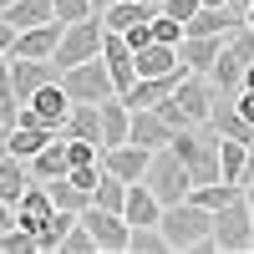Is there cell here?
I'll return each instance as SVG.
<instances>
[{"instance_id": "6da1fadb", "label": "cell", "mask_w": 254, "mask_h": 254, "mask_svg": "<svg viewBox=\"0 0 254 254\" xmlns=\"http://www.w3.org/2000/svg\"><path fill=\"white\" fill-rule=\"evenodd\" d=\"M208 219H214V214L198 208V203H188V198L163 203L158 234H163L168 254H214V244H208Z\"/></svg>"}, {"instance_id": "7a4b0ae2", "label": "cell", "mask_w": 254, "mask_h": 254, "mask_svg": "<svg viewBox=\"0 0 254 254\" xmlns=\"http://www.w3.org/2000/svg\"><path fill=\"white\" fill-rule=\"evenodd\" d=\"M168 153H173V158L188 168V188H193V183H214V178H219V132H208L203 122L178 127V132L168 137Z\"/></svg>"}, {"instance_id": "3957f363", "label": "cell", "mask_w": 254, "mask_h": 254, "mask_svg": "<svg viewBox=\"0 0 254 254\" xmlns=\"http://www.w3.org/2000/svg\"><path fill=\"white\" fill-rule=\"evenodd\" d=\"M208 244H214V254H249L254 249V203H249V193L224 203L208 219Z\"/></svg>"}, {"instance_id": "277c9868", "label": "cell", "mask_w": 254, "mask_h": 254, "mask_svg": "<svg viewBox=\"0 0 254 254\" xmlns=\"http://www.w3.org/2000/svg\"><path fill=\"white\" fill-rule=\"evenodd\" d=\"M56 87L66 92V102H102V97H112V76H107V66H102V56H87V61L61 66Z\"/></svg>"}, {"instance_id": "5b68a950", "label": "cell", "mask_w": 254, "mask_h": 254, "mask_svg": "<svg viewBox=\"0 0 254 254\" xmlns=\"http://www.w3.org/2000/svg\"><path fill=\"white\" fill-rule=\"evenodd\" d=\"M137 183H147V193H153L158 203H178L188 193V168L168 153V147H153V158H147V168H142Z\"/></svg>"}, {"instance_id": "8992f818", "label": "cell", "mask_w": 254, "mask_h": 254, "mask_svg": "<svg viewBox=\"0 0 254 254\" xmlns=\"http://www.w3.org/2000/svg\"><path fill=\"white\" fill-rule=\"evenodd\" d=\"M97 46H102V20L97 15H81V20H66V26H61L51 61H56V66H71V61L97 56Z\"/></svg>"}, {"instance_id": "52a82bcc", "label": "cell", "mask_w": 254, "mask_h": 254, "mask_svg": "<svg viewBox=\"0 0 254 254\" xmlns=\"http://www.w3.org/2000/svg\"><path fill=\"white\" fill-rule=\"evenodd\" d=\"M5 71H10V92H15V102H26L31 92H41L46 81L61 76V66H56L51 56H10V51H5Z\"/></svg>"}, {"instance_id": "ba28073f", "label": "cell", "mask_w": 254, "mask_h": 254, "mask_svg": "<svg viewBox=\"0 0 254 254\" xmlns=\"http://www.w3.org/2000/svg\"><path fill=\"white\" fill-rule=\"evenodd\" d=\"M76 219H81V229L92 234L97 254H122V249H127V224H122V214H112V208H97V203H87Z\"/></svg>"}, {"instance_id": "9c48e42d", "label": "cell", "mask_w": 254, "mask_h": 254, "mask_svg": "<svg viewBox=\"0 0 254 254\" xmlns=\"http://www.w3.org/2000/svg\"><path fill=\"white\" fill-rule=\"evenodd\" d=\"M208 132L219 137H239V142H254V122L234 107V92H214V102H208V117H203Z\"/></svg>"}, {"instance_id": "30bf717a", "label": "cell", "mask_w": 254, "mask_h": 254, "mask_svg": "<svg viewBox=\"0 0 254 254\" xmlns=\"http://www.w3.org/2000/svg\"><path fill=\"white\" fill-rule=\"evenodd\" d=\"M249 66L254 61H244L239 51H229V46H219V56L208 61V87L214 92H239V87H249Z\"/></svg>"}, {"instance_id": "8fae6325", "label": "cell", "mask_w": 254, "mask_h": 254, "mask_svg": "<svg viewBox=\"0 0 254 254\" xmlns=\"http://www.w3.org/2000/svg\"><path fill=\"white\" fill-rule=\"evenodd\" d=\"M147 147H137V142H112V147H102L97 153V163L107 168V173H117L122 183H137L142 178V168H147Z\"/></svg>"}, {"instance_id": "7c38bea8", "label": "cell", "mask_w": 254, "mask_h": 254, "mask_svg": "<svg viewBox=\"0 0 254 254\" xmlns=\"http://www.w3.org/2000/svg\"><path fill=\"white\" fill-rule=\"evenodd\" d=\"M168 137H173V127H168L153 107H132L127 112V142H137V147H168Z\"/></svg>"}, {"instance_id": "4fadbf2b", "label": "cell", "mask_w": 254, "mask_h": 254, "mask_svg": "<svg viewBox=\"0 0 254 254\" xmlns=\"http://www.w3.org/2000/svg\"><path fill=\"white\" fill-rule=\"evenodd\" d=\"M234 26H244V20L229 10V5H198L193 15L183 20V36H229Z\"/></svg>"}, {"instance_id": "5bb4252c", "label": "cell", "mask_w": 254, "mask_h": 254, "mask_svg": "<svg viewBox=\"0 0 254 254\" xmlns=\"http://www.w3.org/2000/svg\"><path fill=\"white\" fill-rule=\"evenodd\" d=\"M219 46H224V36H178L173 51H178V66H183V71H198V76H203L208 61L219 56Z\"/></svg>"}, {"instance_id": "9a60e30c", "label": "cell", "mask_w": 254, "mask_h": 254, "mask_svg": "<svg viewBox=\"0 0 254 254\" xmlns=\"http://www.w3.org/2000/svg\"><path fill=\"white\" fill-rule=\"evenodd\" d=\"M56 36H61V20H41V26H26V31H15L10 56H51V51H56Z\"/></svg>"}, {"instance_id": "2e32d148", "label": "cell", "mask_w": 254, "mask_h": 254, "mask_svg": "<svg viewBox=\"0 0 254 254\" xmlns=\"http://www.w3.org/2000/svg\"><path fill=\"white\" fill-rule=\"evenodd\" d=\"M122 224L132 229V224H158V214H163V203L147 193V183H127V193H122Z\"/></svg>"}, {"instance_id": "e0dca14e", "label": "cell", "mask_w": 254, "mask_h": 254, "mask_svg": "<svg viewBox=\"0 0 254 254\" xmlns=\"http://www.w3.org/2000/svg\"><path fill=\"white\" fill-rule=\"evenodd\" d=\"M97 132H102V147L127 142V102H122L117 92L97 102Z\"/></svg>"}, {"instance_id": "ac0fdd59", "label": "cell", "mask_w": 254, "mask_h": 254, "mask_svg": "<svg viewBox=\"0 0 254 254\" xmlns=\"http://www.w3.org/2000/svg\"><path fill=\"white\" fill-rule=\"evenodd\" d=\"M244 193H249L244 183H224V178H214V183H193L183 198H188V203H198V208H208V214H219L224 203H234V198H244Z\"/></svg>"}, {"instance_id": "d6986e66", "label": "cell", "mask_w": 254, "mask_h": 254, "mask_svg": "<svg viewBox=\"0 0 254 254\" xmlns=\"http://www.w3.org/2000/svg\"><path fill=\"white\" fill-rule=\"evenodd\" d=\"M219 178L249 188V142H239V137H219Z\"/></svg>"}, {"instance_id": "ffe728a7", "label": "cell", "mask_w": 254, "mask_h": 254, "mask_svg": "<svg viewBox=\"0 0 254 254\" xmlns=\"http://www.w3.org/2000/svg\"><path fill=\"white\" fill-rule=\"evenodd\" d=\"M153 0H117V5H107V10H97V20H102V31H127V26H137V20H153Z\"/></svg>"}, {"instance_id": "44dd1931", "label": "cell", "mask_w": 254, "mask_h": 254, "mask_svg": "<svg viewBox=\"0 0 254 254\" xmlns=\"http://www.w3.org/2000/svg\"><path fill=\"white\" fill-rule=\"evenodd\" d=\"M51 137H56L51 127H36V122L26 127V122H15L10 132H5V153H10V158H20V163H26V158H31V153H41V147H46Z\"/></svg>"}, {"instance_id": "7402d4cb", "label": "cell", "mask_w": 254, "mask_h": 254, "mask_svg": "<svg viewBox=\"0 0 254 254\" xmlns=\"http://www.w3.org/2000/svg\"><path fill=\"white\" fill-rule=\"evenodd\" d=\"M132 71L137 76H163V71H178V51L163 46V41H147L142 51H132Z\"/></svg>"}, {"instance_id": "603a6c76", "label": "cell", "mask_w": 254, "mask_h": 254, "mask_svg": "<svg viewBox=\"0 0 254 254\" xmlns=\"http://www.w3.org/2000/svg\"><path fill=\"white\" fill-rule=\"evenodd\" d=\"M0 20L10 31H26V26H41V20H56V15H51V0H10L0 10Z\"/></svg>"}, {"instance_id": "cb8c5ba5", "label": "cell", "mask_w": 254, "mask_h": 254, "mask_svg": "<svg viewBox=\"0 0 254 254\" xmlns=\"http://www.w3.org/2000/svg\"><path fill=\"white\" fill-rule=\"evenodd\" d=\"M26 168H31V178H61V173L71 168V163H66V147H61V137H51L41 153H31Z\"/></svg>"}, {"instance_id": "d4e9b609", "label": "cell", "mask_w": 254, "mask_h": 254, "mask_svg": "<svg viewBox=\"0 0 254 254\" xmlns=\"http://www.w3.org/2000/svg\"><path fill=\"white\" fill-rule=\"evenodd\" d=\"M26 183H31V168L20 163V158H10L5 147H0V198H5V203H15Z\"/></svg>"}, {"instance_id": "484cf974", "label": "cell", "mask_w": 254, "mask_h": 254, "mask_svg": "<svg viewBox=\"0 0 254 254\" xmlns=\"http://www.w3.org/2000/svg\"><path fill=\"white\" fill-rule=\"evenodd\" d=\"M41 188H46V198L56 208H66V214H81V208H87V193H81L66 173H61V178H41Z\"/></svg>"}, {"instance_id": "4316f807", "label": "cell", "mask_w": 254, "mask_h": 254, "mask_svg": "<svg viewBox=\"0 0 254 254\" xmlns=\"http://www.w3.org/2000/svg\"><path fill=\"white\" fill-rule=\"evenodd\" d=\"M122 193H127V183H122L117 173H107V168L97 163V183H92V203H97V208H112V214H117V208H122Z\"/></svg>"}, {"instance_id": "83f0119b", "label": "cell", "mask_w": 254, "mask_h": 254, "mask_svg": "<svg viewBox=\"0 0 254 254\" xmlns=\"http://www.w3.org/2000/svg\"><path fill=\"white\" fill-rule=\"evenodd\" d=\"M122 254H168L158 224H132V229H127V249Z\"/></svg>"}, {"instance_id": "f1b7e54d", "label": "cell", "mask_w": 254, "mask_h": 254, "mask_svg": "<svg viewBox=\"0 0 254 254\" xmlns=\"http://www.w3.org/2000/svg\"><path fill=\"white\" fill-rule=\"evenodd\" d=\"M56 254H97V244H92L87 229H81V219H71V224H66V234H61Z\"/></svg>"}, {"instance_id": "f546056e", "label": "cell", "mask_w": 254, "mask_h": 254, "mask_svg": "<svg viewBox=\"0 0 254 254\" xmlns=\"http://www.w3.org/2000/svg\"><path fill=\"white\" fill-rule=\"evenodd\" d=\"M147 31H153V41H163V46H178V36H183V20L163 15V10H153V20H147Z\"/></svg>"}, {"instance_id": "4dcf8cb0", "label": "cell", "mask_w": 254, "mask_h": 254, "mask_svg": "<svg viewBox=\"0 0 254 254\" xmlns=\"http://www.w3.org/2000/svg\"><path fill=\"white\" fill-rule=\"evenodd\" d=\"M0 254H36L31 249V229H20V224L0 229Z\"/></svg>"}, {"instance_id": "1f68e13d", "label": "cell", "mask_w": 254, "mask_h": 254, "mask_svg": "<svg viewBox=\"0 0 254 254\" xmlns=\"http://www.w3.org/2000/svg\"><path fill=\"white\" fill-rule=\"evenodd\" d=\"M61 147H66V163H71V168H76V163H97V153H102V147L87 142V137H61Z\"/></svg>"}, {"instance_id": "d6a6232c", "label": "cell", "mask_w": 254, "mask_h": 254, "mask_svg": "<svg viewBox=\"0 0 254 254\" xmlns=\"http://www.w3.org/2000/svg\"><path fill=\"white\" fill-rule=\"evenodd\" d=\"M15 107H20V102H15V92H10V71H5V56H0V122H15Z\"/></svg>"}, {"instance_id": "836d02e7", "label": "cell", "mask_w": 254, "mask_h": 254, "mask_svg": "<svg viewBox=\"0 0 254 254\" xmlns=\"http://www.w3.org/2000/svg\"><path fill=\"white\" fill-rule=\"evenodd\" d=\"M51 15L66 26V20H81V15H92V0H51Z\"/></svg>"}, {"instance_id": "e575fe53", "label": "cell", "mask_w": 254, "mask_h": 254, "mask_svg": "<svg viewBox=\"0 0 254 254\" xmlns=\"http://www.w3.org/2000/svg\"><path fill=\"white\" fill-rule=\"evenodd\" d=\"M10 41H15V31L5 26V20H0V56H5V51H10Z\"/></svg>"}, {"instance_id": "d590c367", "label": "cell", "mask_w": 254, "mask_h": 254, "mask_svg": "<svg viewBox=\"0 0 254 254\" xmlns=\"http://www.w3.org/2000/svg\"><path fill=\"white\" fill-rule=\"evenodd\" d=\"M10 224H15V208H10L5 198H0V229H10Z\"/></svg>"}, {"instance_id": "8d00e7d4", "label": "cell", "mask_w": 254, "mask_h": 254, "mask_svg": "<svg viewBox=\"0 0 254 254\" xmlns=\"http://www.w3.org/2000/svg\"><path fill=\"white\" fill-rule=\"evenodd\" d=\"M107 5H117V0H92V15H97V10H107Z\"/></svg>"}, {"instance_id": "74e56055", "label": "cell", "mask_w": 254, "mask_h": 254, "mask_svg": "<svg viewBox=\"0 0 254 254\" xmlns=\"http://www.w3.org/2000/svg\"><path fill=\"white\" fill-rule=\"evenodd\" d=\"M198 5H229V0H198Z\"/></svg>"}, {"instance_id": "f35d334b", "label": "cell", "mask_w": 254, "mask_h": 254, "mask_svg": "<svg viewBox=\"0 0 254 254\" xmlns=\"http://www.w3.org/2000/svg\"><path fill=\"white\" fill-rule=\"evenodd\" d=\"M5 132H10V127H5V122H0V147H5Z\"/></svg>"}, {"instance_id": "ab89813d", "label": "cell", "mask_w": 254, "mask_h": 254, "mask_svg": "<svg viewBox=\"0 0 254 254\" xmlns=\"http://www.w3.org/2000/svg\"><path fill=\"white\" fill-rule=\"evenodd\" d=\"M5 5H10V0H0V10H5Z\"/></svg>"}]
</instances>
